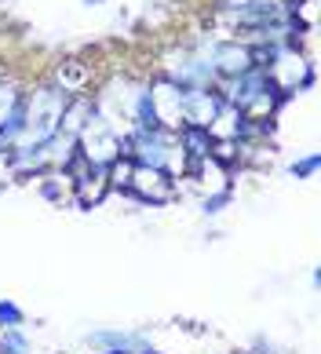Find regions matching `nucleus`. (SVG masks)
<instances>
[{"label": "nucleus", "instance_id": "nucleus-4", "mask_svg": "<svg viewBox=\"0 0 321 354\" xmlns=\"http://www.w3.org/2000/svg\"><path fill=\"white\" fill-rule=\"evenodd\" d=\"M33 344L26 329H0V354H30Z\"/></svg>", "mask_w": 321, "mask_h": 354}, {"label": "nucleus", "instance_id": "nucleus-1", "mask_svg": "<svg viewBox=\"0 0 321 354\" xmlns=\"http://www.w3.org/2000/svg\"><path fill=\"white\" fill-rule=\"evenodd\" d=\"M256 62L281 99L296 95L306 84L314 81V66H311V55L300 48V44H274V48H263L256 51Z\"/></svg>", "mask_w": 321, "mask_h": 354}, {"label": "nucleus", "instance_id": "nucleus-5", "mask_svg": "<svg viewBox=\"0 0 321 354\" xmlns=\"http://www.w3.org/2000/svg\"><path fill=\"white\" fill-rule=\"evenodd\" d=\"M131 168H136V161L131 157H117V161L106 168V176H110V190H120L128 194V179H131Z\"/></svg>", "mask_w": 321, "mask_h": 354}, {"label": "nucleus", "instance_id": "nucleus-6", "mask_svg": "<svg viewBox=\"0 0 321 354\" xmlns=\"http://www.w3.org/2000/svg\"><path fill=\"white\" fill-rule=\"evenodd\" d=\"M0 329H26V314L11 299H0Z\"/></svg>", "mask_w": 321, "mask_h": 354}, {"label": "nucleus", "instance_id": "nucleus-2", "mask_svg": "<svg viewBox=\"0 0 321 354\" xmlns=\"http://www.w3.org/2000/svg\"><path fill=\"white\" fill-rule=\"evenodd\" d=\"M190 187L205 198V208L208 212H219L223 208V201L230 198V187H234V168L230 165H223V161H216V157H197V161L190 165Z\"/></svg>", "mask_w": 321, "mask_h": 354}, {"label": "nucleus", "instance_id": "nucleus-3", "mask_svg": "<svg viewBox=\"0 0 321 354\" xmlns=\"http://www.w3.org/2000/svg\"><path fill=\"white\" fill-rule=\"evenodd\" d=\"M128 194L143 205H172L179 198V183L154 165H136L128 179Z\"/></svg>", "mask_w": 321, "mask_h": 354}]
</instances>
